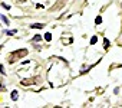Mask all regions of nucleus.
Segmentation results:
<instances>
[{"mask_svg": "<svg viewBox=\"0 0 122 108\" xmlns=\"http://www.w3.org/2000/svg\"><path fill=\"white\" fill-rule=\"evenodd\" d=\"M26 55H27V49H17V50L12 52L10 55H9V62L13 64V62H16L17 59H20V58H23V56H26Z\"/></svg>", "mask_w": 122, "mask_h": 108, "instance_id": "f257e3e1", "label": "nucleus"}, {"mask_svg": "<svg viewBox=\"0 0 122 108\" xmlns=\"http://www.w3.org/2000/svg\"><path fill=\"white\" fill-rule=\"evenodd\" d=\"M102 23V17L101 16H96V19H95V25H101Z\"/></svg>", "mask_w": 122, "mask_h": 108, "instance_id": "6e6552de", "label": "nucleus"}, {"mask_svg": "<svg viewBox=\"0 0 122 108\" xmlns=\"http://www.w3.org/2000/svg\"><path fill=\"white\" fill-rule=\"evenodd\" d=\"M42 39H43V38H42L40 35H35V36L32 38V42H40Z\"/></svg>", "mask_w": 122, "mask_h": 108, "instance_id": "39448f33", "label": "nucleus"}, {"mask_svg": "<svg viewBox=\"0 0 122 108\" xmlns=\"http://www.w3.org/2000/svg\"><path fill=\"white\" fill-rule=\"evenodd\" d=\"M2 48H3V46H0V50H2Z\"/></svg>", "mask_w": 122, "mask_h": 108, "instance_id": "dca6fc26", "label": "nucleus"}, {"mask_svg": "<svg viewBox=\"0 0 122 108\" xmlns=\"http://www.w3.org/2000/svg\"><path fill=\"white\" fill-rule=\"evenodd\" d=\"M0 74H2V75H6V71H5L3 65H0Z\"/></svg>", "mask_w": 122, "mask_h": 108, "instance_id": "f8f14e48", "label": "nucleus"}, {"mask_svg": "<svg viewBox=\"0 0 122 108\" xmlns=\"http://www.w3.org/2000/svg\"><path fill=\"white\" fill-rule=\"evenodd\" d=\"M108 48H109V40H108V39H106V38H105V39H103V49H105V50H106V49H108Z\"/></svg>", "mask_w": 122, "mask_h": 108, "instance_id": "0eeeda50", "label": "nucleus"}, {"mask_svg": "<svg viewBox=\"0 0 122 108\" xmlns=\"http://www.w3.org/2000/svg\"><path fill=\"white\" fill-rule=\"evenodd\" d=\"M0 19H2V20H3V22L6 23V25H9V19H7L6 16H3V15H0Z\"/></svg>", "mask_w": 122, "mask_h": 108, "instance_id": "9d476101", "label": "nucleus"}, {"mask_svg": "<svg viewBox=\"0 0 122 108\" xmlns=\"http://www.w3.org/2000/svg\"><path fill=\"white\" fill-rule=\"evenodd\" d=\"M36 78H30V79H23L22 81V85H30V84H35Z\"/></svg>", "mask_w": 122, "mask_h": 108, "instance_id": "f03ea898", "label": "nucleus"}, {"mask_svg": "<svg viewBox=\"0 0 122 108\" xmlns=\"http://www.w3.org/2000/svg\"><path fill=\"white\" fill-rule=\"evenodd\" d=\"M16 33H17V30H6V35H9V36H13Z\"/></svg>", "mask_w": 122, "mask_h": 108, "instance_id": "1a4fd4ad", "label": "nucleus"}, {"mask_svg": "<svg viewBox=\"0 0 122 108\" xmlns=\"http://www.w3.org/2000/svg\"><path fill=\"white\" fill-rule=\"evenodd\" d=\"M17 2H20V3H25V2H26V0H17Z\"/></svg>", "mask_w": 122, "mask_h": 108, "instance_id": "2eb2a0df", "label": "nucleus"}, {"mask_svg": "<svg viewBox=\"0 0 122 108\" xmlns=\"http://www.w3.org/2000/svg\"><path fill=\"white\" fill-rule=\"evenodd\" d=\"M2 6H3V7H5V9H6V10H10V6H9V5H6V3H3V5H2Z\"/></svg>", "mask_w": 122, "mask_h": 108, "instance_id": "ddd939ff", "label": "nucleus"}, {"mask_svg": "<svg viewBox=\"0 0 122 108\" xmlns=\"http://www.w3.org/2000/svg\"><path fill=\"white\" fill-rule=\"evenodd\" d=\"M17 94H19V92H17L16 89H15V91H12V95H10V97H12V99H13V101H17V98H19V95H17Z\"/></svg>", "mask_w": 122, "mask_h": 108, "instance_id": "20e7f679", "label": "nucleus"}, {"mask_svg": "<svg viewBox=\"0 0 122 108\" xmlns=\"http://www.w3.org/2000/svg\"><path fill=\"white\" fill-rule=\"evenodd\" d=\"M98 42V38L96 36H92V39H91V45H95Z\"/></svg>", "mask_w": 122, "mask_h": 108, "instance_id": "9b49d317", "label": "nucleus"}, {"mask_svg": "<svg viewBox=\"0 0 122 108\" xmlns=\"http://www.w3.org/2000/svg\"><path fill=\"white\" fill-rule=\"evenodd\" d=\"M45 40H46V42H50V40H52V35H50L49 32L45 33Z\"/></svg>", "mask_w": 122, "mask_h": 108, "instance_id": "423d86ee", "label": "nucleus"}, {"mask_svg": "<svg viewBox=\"0 0 122 108\" xmlns=\"http://www.w3.org/2000/svg\"><path fill=\"white\" fill-rule=\"evenodd\" d=\"M62 42L63 43H72V39H68V40L66 39H62Z\"/></svg>", "mask_w": 122, "mask_h": 108, "instance_id": "4468645a", "label": "nucleus"}, {"mask_svg": "<svg viewBox=\"0 0 122 108\" xmlns=\"http://www.w3.org/2000/svg\"><path fill=\"white\" fill-rule=\"evenodd\" d=\"M43 26H45V25H42V23H35V25H30V27H32V29H43Z\"/></svg>", "mask_w": 122, "mask_h": 108, "instance_id": "7ed1b4c3", "label": "nucleus"}]
</instances>
